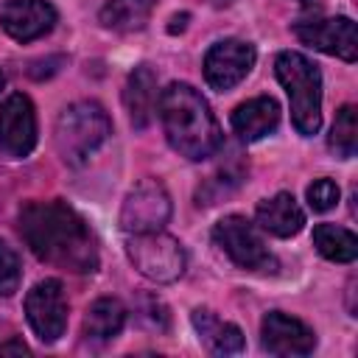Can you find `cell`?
Here are the masks:
<instances>
[{"label":"cell","mask_w":358,"mask_h":358,"mask_svg":"<svg viewBox=\"0 0 358 358\" xmlns=\"http://www.w3.org/2000/svg\"><path fill=\"white\" fill-rule=\"evenodd\" d=\"M20 232L31 252L64 271L92 274L98 246L87 221L64 201H28L20 210Z\"/></svg>","instance_id":"1"},{"label":"cell","mask_w":358,"mask_h":358,"mask_svg":"<svg viewBox=\"0 0 358 358\" xmlns=\"http://www.w3.org/2000/svg\"><path fill=\"white\" fill-rule=\"evenodd\" d=\"M165 137L173 151L201 162L221 148V126L210 112V103L190 84H168L157 101Z\"/></svg>","instance_id":"2"},{"label":"cell","mask_w":358,"mask_h":358,"mask_svg":"<svg viewBox=\"0 0 358 358\" xmlns=\"http://www.w3.org/2000/svg\"><path fill=\"white\" fill-rule=\"evenodd\" d=\"M274 70H277L282 90L288 92L291 120H294L296 131L305 137L316 134L322 126V76H319V67L310 59H305L302 53L285 50L277 56Z\"/></svg>","instance_id":"3"},{"label":"cell","mask_w":358,"mask_h":358,"mask_svg":"<svg viewBox=\"0 0 358 358\" xmlns=\"http://www.w3.org/2000/svg\"><path fill=\"white\" fill-rule=\"evenodd\" d=\"M112 123L101 103L95 101H76L67 109H62L56 120V151L64 162L81 165L87 162L109 137Z\"/></svg>","instance_id":"4"},{"label":"cell","mask_w":358,"mask_h":358,"mask_svg":"<svg viewBox=\"0 0 358 358\" xmlns=\"http://www.w3.org/2000/svg\"><path fill=\"white\" fill-rule=\"evenodd\" d=\"M126 255L131 266L154 282H173L185 274V249L162 229L131 235L126 241Z\"/></svg>","instance_id":"5"},{"label":"cell","mask_w":358,"mask_h":358,"mask_svg":"<svg viewBox=\"0 0 358 358\" xmlns=\"http://www.w3.org/2000/svg\"><path fill=\"white\" fill-rule=\"evenodd\" d=\"M215 243L224 249V255L249 271H274L277 260L268 255L260 232L243 218V215H227L213 229Z\"/></svg>","instance_id":"6"},{"label":"cell","mask_w":358,"mask_h":358,"mask_svg":"<svg viewBox=\"0 0 358 358\" xmlns=\"http://www.w3.org/2000/svg\"><path fill=\"white\" fill-rule=\"evenodd\" d=\"M171 218V196L157 179L137 182L120 207V229L129 235L162 229Z\"/></svg>","instance_id":"7"},{"label":"cell","mask_w":358,"mask_h":358,"mask_svg":"<svg viewBox=\"0 0 358 358\" xmlns=\"http://www.w3.org/2000/svg\"><path fill=\"white\" fill-rule=\"evenodd\" d=\"M25 316L34 333L45 344L59 341L67 327V299H64L62 282L59 280L36 282L25 296Z\"/></svg>","instance_id":"8"},{"label":"cell","mask_w":358,"mask_h":358,"mask_svg":"<svg viewBox=\"0 0 358 358\" xmlns=\"http://www.w3.org/2000/svg\"><path fill=\"white\" fill-rule=\"evenodd\" d=\"M294 34L327 53V56H338L344 62H355L358 59V34H355V22L350 17H316V20H302L294 25Z\"/></svg>","instance_id":"9"},{"label":"cell","mask_w":358,"mask_h":358,"mask_svg":"<svg viewBox=\"0 0 358 358\" xmlns=\"http://www.w3.org/2000/svg\"><path fill=\"white\" fill-rule=\"evenodd\" d=\"M252 67H255V48L243 39L215 42L204 56V78L218 92L241 84Z\"/></svg>","instance_id":"10"},{"label":"cell","mask_w":358,"mask_h":358,"mask_svg":"<svg viewBox=\"0 0 358 358\" xmlns=\"http://www.w3.org/2000/svg\"><path fill=\"white\" fill-rule=\"evenodd\" d=\"M36 145V115L28 95L14 92L0 106V148L11 157H28Z\"/></svg>","instance_id":"11"},{"label":"cell","mask_w":358,"mask_h":358,"mask_svg":"<svg viewBox=\"0 0 358 358\" xmlns=\"http://www.w3.org/2000/svg\"><path fill=\"white\" fill-rule=\"evenodd\" d=\"M0 25L11 39L31 42L56 25V8L48 0H6L0 8Z\"/></svg>","instance_id":"12"},{"label":"cell","mask_w":358,"mask_h":358,"mask_svg":"<svg viewBox=\"0 0 358 358\" xmlns=\"http://www.w3.org/2000/svg\"><path fill=\"white\" fill-rule=\"evenodd\" d=\"M260 336H263V347L271 355H308L316 347L313 330L282 310H271L263 316Z\"/></svg>","instance_id":"13"},{"label":"cell","mask_w":358,"mask_h":358,"mask_svg":"<svg viewBox=\"0 0 358 358\" xmlns=\"http://www.w3.org/2000/svg\"><path fill=\"white\" fill-rule=\"evenodd\" d=\"M277 123H280V106L268 95L252 98L232 112V129L243 143H255V140L271 134L277 129Z\"/></svg>","instance_id":"14"},{"label":"cell","mask_w":358,"mask_h":358,"mask_svg":"<svg viewBox=\"0 0 358 358\" xmlns=\"http://www.w3.org/2000/svg\"><path fill=\"white\" fill-rule=\"evenodd\" d=\"M257 224L277 238H291L305 227V213L291 193H277L257 204Z\"/></svg>","instance_id":"15"},{"label":"cell","mask_w":358,"mask_h":358,"mask_svg":"<svg viewBox=\"0 0 358 358\" xmlns=\"http://www.w3.org/2000/svg\"><path fill=\"white\" fill-rule=\"evenodd\" d=\"M123 103L129 112V120L134 129H145L157 103V76L151 73V67L140 64L129 73L126 81V92H123Z\"/></svg>","instance_id":"16"},{"label":"cell","mask_w":358,"mask_h":358,"mask_svg":"<svg viewBox=\"0 0 358 358\" xmlns=\"http://www.w3.org/2000/svg\"><path fill=\"white\" fill-rule=\"evenodd\" d=\"M193 327L199 333V341L213 352V355H235L243 350V333L229 324L221 322L213 310L207 308H196L193 310Z\"/></svg>","instance_id":"17"},{"label":"cell","mask_w":358,"mask_h":358,"mask_svg":"<svg viewBox=\"0 0 358 358\" xmlns=\"http://www.w3.org/2000/svg\"><path fill=\"white\" fill-rule=\"evenodd\" d=\"M123 322H126L123 302L115 296H103L90 305L84 316V336L92 341H109L123 330Z\"/></svg>","instance_id":"18"},{"label":"cell","mask_w":358,"mask_h":358,"mask_svg":"<svg viewBox=\"0 0 358 358\" xmlns=\"http://www.w3.org/2000/svg\"><path fill=\"white\" fill-rule=\"evenodd\" d=\"M151 11H154V0H109L101 8V25L109 31L131 34L145 28Z\"/></svg>","instance_id":"19"},{"label":"cell","mask_w":358,"mask_h":358,"mask_svg":"<svg viewBox=\"0 0 358 358\" xmlns=\"http://www.w3.org/2000/svg\"><path fill=\"white\" fill-rule=\"evenodd\" d=\"M313 246L322 257L333 263H352L358 255V238L336 224H316L313 227Z\"/></svg>","instance_id":"20"},{"label":"cell","mask_w":358,"mask_h":358,"mask_svg":"<svg viewBox=\"0 0 358 358\" xmlns=\"http://www.w3.org/2000/svg\"><path fill=\"white\" fill-rule=\"evenodd\" d=\"M327 143L336 151V157H341V159L355 157V148H358V112H355V106L344 103L336 112V120H333Z\"/></svg>","instance_id":"21"},{"label":"cell","mask_w":358,"mask_h":358,"mask_svg":"<svg viewBox=\"0 0 358 358\" xmlns=\"http://www.w3.org/2000/svg\"><path fill=\"white\" fill-rule=\"evenodd\" d=\"M20 277H22V268H20L17 252L6 241H0V296H11L20 285Z\"/></svg>","instance_id":"22"},{"label":"cell","mask_w":358,"mask_h":358,"mask_svg":"<svg viewBox=\"0 0 358 358\" xmlns=\"http://www.w3.org/2000/svg\"><path fill=\"white\" fill-rule=\"evenodd\" d=\"M336 201H338V185L333 179L322 176V179H313L308 185V204H310V210L327 213L330 207H336Z\"/></svg>","instance_id":"23"},{"label":"cell","mask_w":358,"mask_h":358,"mask_svg":"<svg viewBox=\"0 0 358 358\" xmlns=\"http://www.w3.org/2000/svg\"><path fill=\"white\" fill-rule=\"evenodd\" d=\"M0 355H31V350L22 338H8L0 344Z\"/></svg>","instance_id":"24"},{"label":"cell","mask_w":358,"mask_h":358,"mask_svg":"<svg viewBox=\"0 0 358 358\" xmlns=\"http://www.w3.org/2000/svg\"><path fill=\"white\" fill-rule=\"evenodd\" d=\"M210 3H213V6H218V8H224V6H229L232 0H210Z\"/></svg>","instance_id":"25"},{"label":"cell","mask_w":358,"mask_h":358,"mask_svg":"<svg viewBox=\"0 0 358 358\" xmlns=\"http://www.w3.org/2000/svg\"><path fill=\"white\" fill-rule=\"evenodd\" d=\"M3 81H6V78H3V73H0V90H3Z\"/></svg>","instance_id":"26"}]
</instances>
